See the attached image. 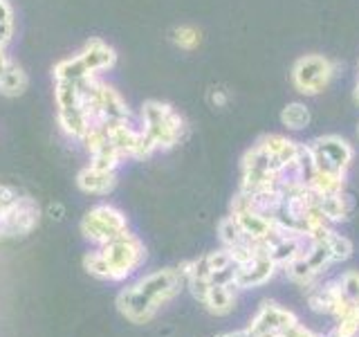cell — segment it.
<instances>
[{"label":"cell","mask_w":359,"mask_h":337,"mask_svg":"<svg viewBox=\"0 0 359 337\" xmlns=\"http://www.w3.org/2000/svg\"><path fill=\"white\" fill-rule=\"evenodd\" d=\"M341 299V290L337 284L330 286H312L308 292V303L314 312H325V315H332L337 303Z\"/></svg>","instance_id":"16"},{"label":"cell","mask_w":359,"mask_h":337,"mask_svg":"<svg viewBox=\"0 0 359 337\" xmlns=\"http://www.w3.org/2000/svg\"><path fill=\"white\" fill-rule=\"evenodd\" d=\"M317 207L321 209V213L325 216L330 225L332 223H341L351 216L353 211V200L351 196L341 194H330V196H317Z\"/></svg>","instance_id":"15"},{"label":"cell","mask_w":359,"mask_h":337,"mask_svg":"<svg viewBox=\"0 0 359 337\" xmlns=\"http://www.w3.org/2000/svg\"><path fill=\"white\" fill-rule=\"evenodd\" d=\"M238 267V265H236ZM278 265L269 258V254H256L247 265H241L236 270V279H233V288L241 290H250L267 284L269 279L274 277Z\"/></svg>","instance_id":"9"},{"label":"cell","mask_w":359,"mask_h":337,"mask_svg":"<svg viewBox=\"0 0 359 337\" xmlns=\"http://www.w3.org/2000/svg\"><path fill=\"white\" fill-rule=\"evenodd\" d=\"M280 337H321V335H314L312 331H308V329H303L301 324H294L292 326L290 331H285V333H280Z\"/></svg>","instance_id":"27"},{"label":"cell","mask_w":359,"mask_h":337,"mask_svg":"<svg viewBox=\"0 0 359 337\" xmlns=\"http://www.w3.org/2000/svg\"><path fill=\"white\" fill-rule=\"evenodd\" d=\"M303 258L308 261V265L312 267L314 275H321L325 272V267H328L332 263V254H330V247L325 245V241H310L306 254H303Z\"/></svg>","instance_id":"19"},{"label":"cell","mask_w":359,"mask_h":337,"mask_svg":"<svg viewBox=\"0 0 359 337\" xmlns=\"http://www.w3.org/2000/svg\"><path fill=\"white\" fill-rule=\"evenodd\" d=\"M357 135H359V126H357Z\"/></svg>","instance_id":"30"},{"label":"cell","mask_w":359,"mask_h":337,"mask_svg":"<svg viewBox=\"0 0 359 337\" xmlns=\"http://www.w3.org/2000/svg\"><path fill=\"white\" fill-rule=\"evenodd\" d=\"M233 286H209L205 306L213 315H227L233 310Z\"/></svg>","instance_id":"17"},{"label":"cell","mask_w":359,"mask_h":337,"mask_svg":"<svg viewBox=\"0 0 359 337\" xmlns=\"http://www.w3.org/2000/svg\"><path fill=\"white\" fill-rule=\"evenodd\" d=\"M171 39H173V43L177 45L180 50L191 52L202 43V32L198 27H194V25H177L171 32Z\"/></svg>","instance_id":"21"},{"label":"cell","mask_w":359,"mask_h":337,"mask_svg":"<svg viewBox=\"0 0 359 337\" xmlns=\"http://www.w3.org/2000/svg\"><path fill=\"white\" fill-rule=\"evenodd\" d=\"M205 261H207V265H209L211 272H216V270H222V267L233 265L231 254H229L227 247H222V250H216V252L207 254V256H205Z\"/></svg>","instance_id":"24"},{"label":"cell","mask_w":359,"mask_h":337,"mask_svg":"<svg viewBox=\"0 0 359 337\" xmlns=\"http://www.w3.org/2000/svg\"><path fill=\"white\" fill-rule=\"evenodd\" d=\"M216 337H254L250 331H238V333H222V335H216Z\"/></svg>","instance_id":"28"},{"label":"cell","mask_w":359,"mask_h":337,"mask_svg":"<svg viewBox=\"0 0 359 337\" xmlns=\"http://www.w3.org/2000/svg\"><path fill=\"white\" fill-rule=\"evenodd\" d=\"M29 79L25 70L11 59L7 50H0V95L5 97H18L27 90Z\"/></svg>","instance_id":"12"},{"label":"cell","mask_w":359,"mask_h":337,"mask_svg":"<svg viewBox=\"0 0 359 337\" xmlns=\"http://www.w3.org/2000/svg\"><path fill=\"white\" fill-rule=\"evenodd\" d=\"M0 27H14V11L7 0H0Z\"/></svg>","instance_id":"25"},{"label":"cell","mask_w":359,"mask_h":337,"mask_svg":"<svg viewBox=\"0 0 359 337\" xmlns=\"http://www.w3.org/2000/svg\"><path fill=\"white\" fill-rule=\"evenodd\" d=\"M263 149L274 157L278 168L283 171V168L292 162H297L299 157L303 155V151H306V146L290 140L287 135H280V133H272V135H265V138L261 140Z\"/></svg>","instance_id":"13"},{"label":"cell","mask_w":359,"mask_h":337,"mask_svg":"<svg viewBox=\"0 0 359 337\" xmlns=\"http://www.w3.org/2000/svg\"><path fill=\"white\" fill-rule=\"evenodd\" d=\"M231 216L238 220L245 239L252 241V243H267L276 232L274 220L263 216V213H258V211L245 209V211H238V213H231Z\"/></svg>","instance_id":"11"},{"label":"cell","mask_w":359,"mask_h":337,"mask_svg":"<svg viewBox=\"0 0 359 337\" xmlns=\"http://www.w3.org/2000/svg\"><path fill=\"white\" fill-rule=\"evenodd\" d=\"M355 101L359 104V81H357V86H355Z\"/></svg>","instance_id":"29"},{"label":"cell","mask_w":359,"mask_h":337,"mask_svg":"<svg viewBox=\"0 0 359 337\" xmlns=\"http://www.w3.org/2000/svg\"><path fill=\"white\" fill-rule=\"evenodd\" d=\"M310 119H312L310 108L306 104H301V101H292V104H287L283 110H280V124L290 131L306 128L310 124Z\"/></svg>","instance_id":"18"},{"label":"cell","mask_w":359,"mask_h":337,"mask_svg":"<svg viewBox=\"0 0 359 337\" xmlns=\"http://www.w3.org/2000/svg\"><path fill=\"white\" fill-rule=\"evenodd\" d=\"M41 220L39 202L29 196H18L11 205L3 211V232L5 239H16V236H27Z\"/></svg>","instance_id":"7"},{"label":"cell","mask_w":359,"mask_h":337,"mask_svg":"<svg viewBox=\"0 0 359 337\" xmlns=\"http://www.w3.org/2000/svg\"><path fill=\"white\" fill-rule=\"evenodd\" d=\"M123 232H128L126 216L112 205H97L81 220V234L95 245H104Z\"/></svg>","instance_id":"6"},{"label":"cell","mask_w":359,"mask_h":337,"mask_svg":"<svg viewBox=\"0 0 359 337\" xmlns=\"http://www.w3.org/2000/svg\"><path fill=\"white\" fill-rule=\"evenodd\" d=\"M76 56L83 61V65L95 77H99L101 72L112 70V67H115V63H117V52L112 50L106 41H101V39H90V41H86V45H83L81 52H79Z\"/></svg>","instance_id":"10"},{"label":"cell","mask_w":359,"mask_h":337,"mask_svg":"<svg viewBox=\"0 0 359 337\" xmlns=\"http://www.w3.org/2000/svg\"><path fill=\"white\" fill-rule=\"evenodd\" d=\"M325 245L330 247V254H332V263H341L346 261V258L353 256V243L346 239V236L337 234L332 227L328 230V234H325Z\"/></svg>","instance_id":"20"},{"label":"cell","mask_w":359,"mask_h":337,"mask_svg":"<svg viewBox=\"0 0 359 337\" xmlns=\"http://www.w3.org/2000/svg\"><path fill=\"white\" fill-rule=\"evenodd\" d=\"M306 155L312 171L346 176L355 157V149L341 135H321L306 144Z\"/></svg>","instance_id":"4"},{"label":"cell","mask_w":359,"mask_h":337,"mask_svg":"<svg viewBox=\"0 0 359 337\" xmlns=\"http://www.w3.org/2000/svg\"><path fill=\"white\" fill-rule=\"evenodd\" d=\"M294 324H299V322H297V317L290 310L276 306V303L265 301L263 306H261V310L256 312V317L252 319V324L247 326V331H250L254 337H267V335L285 333Z\"/></svg>","instance_id":"8"},{"label":"cell","mask_w":359,"mask_h":337,"mask_svg":"<svg viewBox=\"0 0 359 337\" xmlns=\"http://www.w3.org/2000/svg\"><path fill=\"white\" fill-rule=\"evenodd\" d=\"M184 286H187V279L180 272V267L157 270V272L137 281L135 286L119 292L117 308L128 322L146 324L155 317L157 310H160L164 303L175 299Z\"/></svg>","instance_id":"1"},{"label":"cell","mask_w":359,"mask_h":337,"mask_svg":"<svg viewBox=\"0 0 359 337\" xmlns=\"http://www.w3.org/2000/svg\"><path fill=\"white\" fill-rule=\"evenodd\" d=\"M142 131L155 151H168L182 140L184 117L164 101H146L142 106Z\"/></svg>","instance_id":"3"},{"label":"cell","mask_w":359,"mask_h":337,"mask_svg":"<svg viewBox=\"0 0 359 337\" xmlns=\"http://www.w3.org/2000/svg\"><path fill=\"white\" fill-rule=\"evenodd\" d=\"M209 99H211V104L216 106V108H222V106H227L229 95H227V90H222V88H213L211 93H209Z\"/></svg>","instance_id":"26"},{"label":"cell","mask_w":359,"mask_h":337,"mask_svg":"<svg viewBox=\"0 0 359 337\" xmlns=\"http://www.w3.org/2000/svg\"><path fill=\"white\" fill-rule=\"evenodd\" d=\"M146 258L144 245L137 236L128 232L119 234L104 245H99L95 252L86 254L83 265L93 277L104 281H121L130 277Z\"/></svg>","instance_id":"2"},{"label":"cell","mask_w":359,"mask_h":337,"mask_svg":"<svg viewBox=\"0 0 359 337\" xmlns=\"http://www.w3.org/2000/svg\"><path fill=\"white\" fill-rule=\"evenodd\" d=\"M76 185L86 194H95V196H104L108 191L115 189L117 185V173L110 171V168H99V166H86L83 171H79L76 176Z\"/></svg>","instance_id":"14"},{"label":"cell","mask_w":359,"mask_h":337,"mask_svg":"<svg viewBox=\"0 0 359 337\" xmlns=\"http://www.w3.org/2000/svg\"><path fill=\"white\" fill-rule=\"evenodd\" d=\"M337 74V63L321 54H306L292 65V86L297 93L312 97L323 93Z\"/></svg>","instance_id":"5"},{"label":"cell","mask_w":359,"mask_h":337,"mask_svg":"<svg viewBox=\"0 0 359 337\" xmlns=\"http://www.w3.org/2000/svg\"><path fill=\"white\" fill-rule=\"evenodd\" d=\"M218 234H220V241L224 243V247H233V245H241V243L247 241L243 230H241V225H238V220H236L233 216H227V218L220 220Z\"/></svg>","instance_id":"22"},{"label":"cell","mask_w":359,"mask_h":337,"mask_svg":"<svg viewBox=\"0 0 359 337\" xmlns=\"http://www.w3.org/2000/svg\"><path fill=\"white\" fill-rule=\"evenodd\" d=\"M337 286H339L341 295L353 301V303H359V272H355V270H348V272H344L339 277V281H337Z\"/></svg>","instance_id":"23"}]
</instances>
